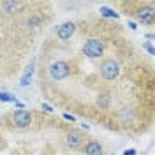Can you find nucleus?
Here are the masks:
<instances>
[{
	"instance_id": "nucleus-15",
	"label": "nucleus",
	"mask_w": 155,
	"mask_h": 155,
	"mask_svg": "<svg viewBox=\"0 0 155 155\" xmlns=\"http://www.w3.org/2000/svg\"><path fill=\"white\" fill-rule=\"evenodd\" d=\"M41 107H42V111H44V113H53V111H55V109H53V106H49L48 102H42V104H41Z\"/></svg>"
},
{
	"instance_id": "nucleus-4",
	"label": "nucleus",
	"mask_w": 155,
	"mask_h": 155,
	"mask_svg": "<svg viewBox=\"0 0 155 155\" xmlns=\"http://www.w3.org/2000/svg\"><path fill=\"white\" fill-rule=\"evenodd\" d=\"M32 120H34V116L27 109H16L12 113V124L16 127H19V129H25V127L32 125Z\"/></svg>"
},
{
	"instance_id": "nucleus-19",
	"label": "nucleus",
	"mask_w": 155,
	"mask_h": 155,
	"mask_svg": "<svg viewBox=\"0 0 155 155\" xmlns=\"http://www.w3.org/2000/svg\"><path fill=\"white\" fill-rule=\"evenodd\" d=\"M129 27H130V30H136L137 27H136V23L134 21H129Z\"/></svg>"
},
{
	"instance_id": "nucleus-13",
	"label": "nucleus",
	"mask_w": 155,
	"mask_h": 155,
	"mask_svg": "<svg viewBox=\"0 0 155 155\" xmlns=\"http://www.w3.org/2000/svg\"><path fill=\"white\" fill-rule=\"evenodd\" d=\"M97 102H99V106L101 107H107L109 106V102H111V97L107 95V94H101L99 99H97Z\"/></svg>"
},
{
	"instance_id": "nucleus-7",
	"label": "nucleus",
	"mask_w": 155,
	"mask_h": 155,
	"mask_svg": "<svg viewBox=\"0 0 155 155\" xmlns=\"http://www.w3.org/2000/svg\"><path fill=\"white\" fill-rule=\"evenodd\" d=\"M136 16L137 19L141 21V23H145V25H150V23H153V18H155V12L152 7H143V9H139L136 12Z\"/></svg>"
},
{
	"instance_id": "nucleus-10",
	"label": "nucleus",
	"mask_w": 155,
	"mask_h": 155,
	"mask_svg": "<svg viewBox=\"0 0 155 155\" xmlns=\"http://www.w3.org/2000/svg\"><path fill=\"white\" fill-rule=\"evenodd\" d=\"M101 16H104V18H113V19L120 18V14H118L115 9H111V7H101Z\"/></svg>"
},
{
	"instance_id": "nucleus-5",
	"label": "nucleus",
	"mask_w": 155,
	"mask_h": 155,
	"mask_svg": "<svg viewBox=\"0 0 155 155\" xmlns=\"http://www.w3.org/2000/svg\"><path fill=\"white\" fill-rule=\"evenodd\" d=\"M65 141H67L69 148L78 150V148H81V146L85 145L87 137H85V134H83L81 130H71V132L67 134V137H65Z\"/></svg>"
},
{
	"instance_id": "nucleus-16",
	"label": "nucleus",
	"mask_w": 155,
	"mask_h": 155,
	"mask_svg": "<svg viewBox=\"0 0 155 155\" xmlns=\"http://www.w3.org/2000/svg\"><path fill=\"white\" fill-rule=\"evenodd\" d=\"M143 48H145L146 51L150 53V55H155V51H153V46H152L150 42H145V44H143Z\"/></svg>"
},
{
	"instance_id": "nucleus-2",
	"label": "nucleus",
	"mask_w": 155,
	"mask_h": 155,
	"mask_svg": "<svg viewBox=\"0 0 155 155\" xmlns=\"http://www.w3.org/2000/svg\"><path fill=\"white\" fill-rule=\"evenodd\" d=\"M69 74H71V65L64 60H57L49 65V76L53 81H60V79L67 78Z\"/></svg>"
},
{
	"instance_id": "nucleus-1",
	"label": "nucleus",
	"mask_w": 155,
	"mask_h": 155,
	"mask_svg": "<svg viewBox=\"0 0 155 155\" xmlns=\"http://www.w3.org/2000/svg\"><path fill=\"white\" fill-rule=\"evenodd\" d=\"M101 76L107 79V81H113L120 76V64L116 62L115 58H106L102 64H101Z\"/></svg>"
},
{
	"instance_id": "nucleus-14",
	"label": "nucleus",
	"mask_w": 155,
	"mask_h": 155,
	"mask_svg": "<svg viewBox=\"0 0 155 155\" xmlns=\"http://www.w3.org/2000/svg\"><path fill=\"white\" fill-rule=\"evenodd\" d=\"M28 25L30 27H39V25H41V18H39V16H30Z\"/></svg>"
},
{
	"instance_id": "nucleus-6",
	"label": "nucleus",
	"mask_w": 155,
	"mask_h": 155,
	"mask_svg": "<svg viewBox=\"0 0 155 155\" xmlns=\"http://www.w3.org/2000/svg\"><path fill=\"white\" fill-rule=\"evenodd\" d=\"M74 32H76V23L65 21V23H62L57 28V35H58V39H62V41H67L69 37H72Z\"/></svg>"
},
{
	"instance_id": "nucleus-11",
	"label": "nucleus",
	"mask_w": 155,
	"mask_h": 155,
	"mask_svg": "<svg viewBox=\"0 0 155 155\" xmlns=\"http://www.w3.org/2000/svg\"><path fill=\"white\" fill-rule=\"evenodd\" d=\"M19 2H4V9L7 11L9 14H12V12H16V11L19 9Z\"/></svg>"
},
{
	"instance_id": "nucleus-3",
	"label": "nucleus",
	"mask_w": 155,
	"mask_h": 155,
	"mask_svg": "<svg viewBox=\"0 0 155 155\" xmlns=\"http://www.w3.org/2000/svg\"><path fill=\"white\" fill-rule=\"evenodd\" d=\"M83 53L88 58H101L104 55V42L99 39H90L83 46Z\"/></svg>"
},
{
	"instance_id": "nucleus-17",
	"label": "nucleus",
	"mask_w": 155,
	"mask_h": 155,
	"mask_svg": "<svg viewBox=\"0 0 155 155\" xmlns=\"http://www.w3.org/2000/svg\"><path fill=\"white\" fill-rule=\"evenodd\" d=\"M124 155H137V152L134 148H127V150H124Z\"/></svg>"
},
{
	"instance_id": "nucleus-9",
	"label": "nucleus",
	"mask_w": 155,
	"mask_h": 155,
	"mask_svg": "<svg viewBox=\"0 0 155 155\" xmlns=\"http://www.w3.org/2000/svg\"><path fill=\"white\" fill-rule=\"evenodd\" d=\"M34 65H35V62L32 60V62H30V65L25 69L23 76H21V79H19V85H21V87H27V85L30 83V79H32V74H34Z\"/></svg>"
},
{
	"instance_id": "nucleus-12",
	"label": "nucleus",
	"mask_w": 155,
	"mask_h": 155,
	"mask_svg": "<svg viewBox=\"0 0 155 155\" xmlns=\"http://www.w3.org/2000/svg\"><path fill=\"white\" fill-rule=\"evenodd\" d=\"M18 99L12 95V94H9V92H0V102H16Z\"/></svg>"
},
{
	"instance_id": "nucleus-18",
	"label": "nucleus",
	"mask_w": 155,
	"mask_h": 155,
	"mask_svg": "<svg viewBox=\"0 0 155 155\" xmlns=\"http://www.w3.org/2000/svg\"><path fill=\"white\" fill-rule=\"evenodd\" d=\"M64 118H65L67 122H76V118H74L72 115H64Z\"/></svg>"
},
{
	"instance_id": "nucleus-8",
	"label": "nucleus",
	"mask_w": 155,
	"mask_h": 155,
	"mask_svg": "<svg viewBox=\"0 0 155 155\" xmlns=\"http://www.w3.org/2000/svg\"><path fill=\"white\" fill-rule=\"evenodd\" d=\"M85 155H104V150H102L101 143L90 141V143H87V146H85Z\"/></svg>"
}]
</instances>
